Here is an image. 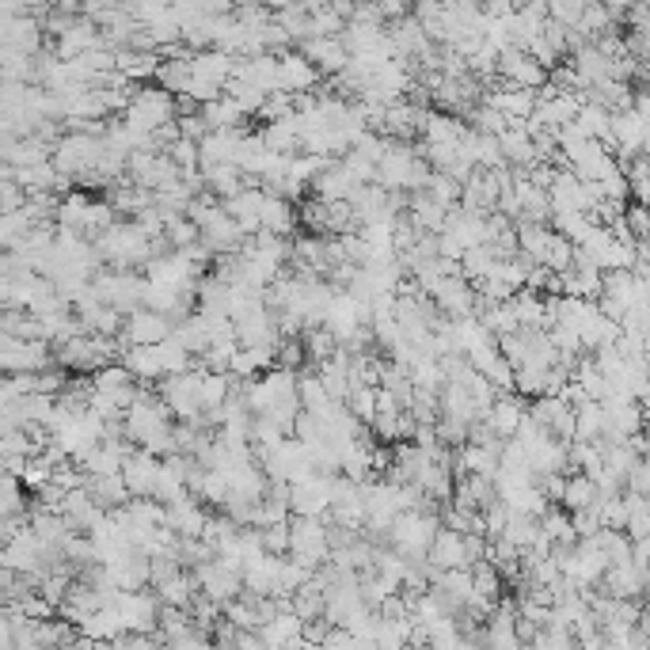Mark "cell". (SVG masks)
<instances>
[{"mask_svg": "<svg viewBox=\"0 0 650 650\" xmlns=\"http://www.w3.org/2000/svg\"><path fill=\"white\" fill-rule=\"evenodd\" d=\"M164 601L156 597V590H141V593H118L115 609L126 624V635H149V631H160V620H164Z\"/></svg>", "mask_w": 650, "mask_h": 650, "instance_id": "52a82bcc", "label": "cell"}, {"mask_svg": "<svg viewBox=\"0 0 650 650\" xmlns=\"http://www.w3.org/2000/svg\"><path fill=\"white\" fill-rule=\"evenodd\" d=\"M172 339L179 346H187L194 358H202V354L210 350V327H206V320L194 312V316H187V320H179V324H175Z\"/></svg>", "mask_w": 650, "mask_h": 650, "instance_id": "f1b7e54d", "label": "cell"}, {"mask_svg": "<svg viewBox=\"0 0 650 650\" xmlns=\"http://www.w3.org/2000/svg\"><path fill=\"white\" fill-rule=\"evenodd\" d=\"M472 578H476V597L483 601H495L498 605V593H502V571H498L491 559H483L472 567Z\"/></svg>", "mask_w": 650, "mask_h": 650, "instance_id": "d6a6232c", "label": "cell"}, {"mask_svg": "<svg viewBox=\"0 0 650 650\" xmlns=\"http://www.w3.org/2000/svg\"><path fill=\"white\" fill-rule=\"evenodd\" d=\"M172 533H179L183 540H202L206 533V525H210V514H206V506L198 502L194 495H187L183 502H172L168 506V521H164Z\"/></svg>", "mask_w": 650, "mask_h": 650, "instance_id": "ac0fdd59", "label": "cell"}, {"mask_svg": "<svg viewBox=\"0 0 650 650\" xmlns=\"http://www.w3.org/2000/svg\"><path fill=\"white\" fill-rule=\"evenodd\" d=\"M175 335V320L172 316H160L153 308H137L126 316V331H122V339L126 346H160L168 343Z\"/></svg>", "mask_w": 650, "mask_h": 650, "instance_id": "30bf717a", "label": "cell"}, {"mask_svg": "<svg viewBox=\"0 0 650 650\" xmlns=\"http://www.w3.org/2000/svg\"><path fill=\"white\" fill-rule=\"evenodd\" d=\"M525 419H529V403H525V396H517V392L498 396L495 407H491V415H487V422H491V430L498 434V441H514Z\"/></svg>", "mask_w": 650, "mask_h": 650, "instance_id": "d6986e66", "label": "cell"}, {"mask_svg": "<svg viewBox=\"0 0 650 650\" xmlns=\"http://www.w3.org/2000/svg\"><path fill=\"white\" fill-rule=\"evenodd\" d=\"M498 80H506V84H517V88H529V92H540V88H548V80L552 73L544 69V65H536L525 50H506V54H498Z\"/></svg>", "mask_w": 650, "mask_h": 650, "instance_id": "8fae6325", "label": "cell"}, {"mask_svg": "<svg viewBox=\"0 0 650 650\" xmlns=\"http://www.w3.org/2000/svg\"><path fill=\"white\" fill-rule=\"evenodd\" d=\"M468 137V126L453 115H441V111H430L426 115V126H422V145H460Z\"/></svg>", "mask_w": 650, "mask_h": 650, "instance_id": "d4e9b609", "label": "cell"}, {"mask_svg": "<svg viewBox=\"0 0 650 650\" xmlns=\"http://www.w3.org/2000/svg\"><path fill=\"white\" fill-rule=\"evenodd\" d=\"M297 396H301V407H305L308 415H316V419H320V415H327V411L335 407V400L327 396L324 381L316 377V369H312V373H305V369H301V384H297Z\"/></svg>", "mask_w": 650, "mask_h": 650, "instance_id": "4316f807", "label": "cell"}, {"mask_svg": "<svg viewBox=\"0 0 650 650\" xmlns=\"http://www.w3.org/2000/svg\"><path fill=\"white\" fill-rule=\"evenodd\" d=\"M293 544H289V559L305 563L308 571H320L331 563V525L324 517H293Z\"/></svg>", "mask_w": 650, "mask_h": 650, "instance_id": "277c9868", "label": "cell"}, {"mask_svg": "<svg viewBox=\"0 0 650 650\" xmlns=\"http://www.w3.org/2000/svg\"><path fill=\"white\" fill-rule=\"evenodd\" d=\"M0 365L4 377H20V373H46L58 365V354L50 343H23L12 335H0Z\"/></svg>", "mask_w": 650, "mask_h": 650, "instance_id": "5b68a950", "label": "cell"}, {"mask_svg": "<svg viewBox=\"0 0 650 650\" xmlns=\"http://www.w3.org/2000/svg\"><path fill=\"white\" fill-rule=\"evenodd\" d=\"M259 533H263V548H267L270 555H282V559H286L289 544H293V529H289V521L270 525V529H259Z\"/></svg>", "mask_w": 650, "mask_h": 650, "instance_id": "e575fe53", "label": "cell"}, {"mask_svg": "<svg viewBox=\"0 0 650 650\" xmlns=\"http://www.w3.org/2000/svg\"><path fill=\"white\" fill-rule=\"evenodd\" d=\"M293 229H297V213H293V202L278 198V194H267V202H263V232L278 236V240H286Z\"/></svg>", "mask_w": 650, "mask_h": 650, "instance_id": "484cf974", "label": "cell"}, {"mask_svg": "<svg viewBox=\"0 0 650 650\" xmlns=\"http://www.w3.org/2000/svg\"><path fill=\"white\" fill-rule=\"evenodd\" d=\"M0 160H4L8 168H39V164H54V145L42 141L39 134L20 137V141L4 137V145H0Z\"/></svg>", "mask_w": 650, "mask_h": 650, "instance_id": "5bb4252c", "label": "cell"}, {"mask_svg": "<svg viewBox=\"0 0 650 650\" xmlns=\"http://www.w3.org/2000/svg\"><path fill=\"white\" fill-rule=\"evenodd\" d=\"M628 491L639 498H650V457H639L628 476Z\"/></svg>", "mask_w": 650, "mask_h": 650, "instance_id": "74e56055", "label": "cell"}, {"mask_svg": "<svg viewBox=\"0 0 650 650\" xmlns=\"http://www.w3.org/2000/svg\"><path fill=\"white\" fill-rule=\"evenodd\" d=\"M422 650H430V647H422Z\"/></svg>", "mask_w": 650, "mask_h": 650, "instance_id": "ab89813d", "label": "cell"}, {"mask_svg": "<svg viewBox=\"0 0 650 650\" xmlns=\"http://www.w3.org/2000/svg\"><path fill=\"white\" fill-rule=\"evenodd\" d=\"M278 65H282V92H289V96H312V92H320L324 73H320L301 50L278 54Z\"/></svg>", "mask_w": 650, "mask_h": 650, "instance_id": "4fadbf2b", "label": "cell"}, {"mask_svg": "<svg viewBox=\"0 0 650 650\" xmlns=\"http://www.w3.org/2000/svg\"><path fill=\"white\" fill-rule=\"evenodd\" d=\"M122 365L134 373L137 384H156V388H160V381H168L160 346H130V350L122 354Z\"/></svg>", "mask_w": 650, "mask_h": 650, "instance_id": "7402d4cb", "label": "cell"}, {"mask_svg": "<svg viewBox=\"0 0 650 650\" xmlns=\"http://www.w3.org/2000/svg\"><path fill=\"white\" fill-rule=\"evenodd\" d=\"M578 130L590 137V141H601L605 149H612V111H605V107L586 103L582 115H578Z\"/></svg>", "mask_w": 650, "mask_h": 650, "instance_id": "f546056e", "label": "cell"}, {"mask_svg": "<svg viewBox=\"0 0 650 650\" xmlns=\"http://www.w3.org/2000/svg\"><path fill=\"white\" fill-rule=\"evenodd\" d=\"M122 122H126L130 130H137V134H160L164 126L179 122L175 96L172 92H164L160 84H137L134 99H130V107H126Z\"/></svg>", "mask_w": 650, "mask_h": 650, "instance_id": "6da1fadb", "label": "cell"}, {"mask_svg": "<svg viewBox=\"0 0 650 650\" xmlns=\"http://www.w3.org/2000/svg\"><path fill=\"white\" fill-rule=\"evenodd\" d=\"M624 221H628L631 236H635L639 244H650V206H635V202H628Z\"/></svg>", "mask_w": 650, "mask_h": 650, "instance_id": "8d00e7d4", "label": "cell"}, {"mask_svg": "<svg viewBox=\"0 0 650 650\" xmlns=\"http://www.w3.org/2000/svg\"><path fill=\"white\" fill-rule=\"evenodd\" d=\"M415 164H419V149L415 145H403V141H392L381 160V168H377V187L388 194H400V191L407 194Z\"/></svg>", "mask_w": 650, "mask_h": 650, "instance_id": "9c48e42d", "label": "cell"}, {"mask_svg": "<svg viewBox=\"0 0 650 650\" xmlns=\"http://www.w3.org/2000/svg\"><path fill=\"white\" fill-rule=\"evenodd\" d=\"M582 16H586V4L578 0V4H548V20L559 23V27H567V31H578V23H582Z\"/></svg>", "mask_w": 650, "mask_h": 650, "instance_id": "d590c367", "label": "cell"}, {"mask_svg": "<svg viewBox=\"0 0 650 650\" xmlns=\"http://www.w3.org/2000/svg\"><path fill=\"white\" fill-rule=\"evenodd\" d=\"M483 103L487 107H495L498 115H506L510 122H529L536 115V92L529 88H517V84H506V80H498L495 88H487L483 92Z\"/></svg>", "mask_w": 650, "mask_h": 650, "instance_id": "7c38bea8", "label": "cell"}, {"mask_svg": "<svg viewBox=\"0 0 650 650\" xmlns=\"http://www.w3.org/2000/svg\"><path fill=\"white\" fill-rule=\"evenodd\" d=\"M498 145H502V156H506V164H510V168H517V172H533L536 164H540L536 141H533V134L525 130V122H514L506 134L498 137Z\"/></svg>", "mask_w": 650, "mask_h": 650, "instance_id": "ffe728a7", "label": "cell"}, {"mask_svg": "<svg viewBox=\"0 0 650 650\" xmlns=\"http://www.w3.org/2000/svg\"><path fill=\"white\" fill-rule=\"evenodd\" d=\"M567 514H578V510H593L597 506V483L590 476H567V487H563V502H559Z\"/></svg>", "mask_w": 650, "mask_h": 650, "instance_id": "83f0119b", "label": "cell"}, {"mask_svg": "<svg viewBox=\"0 0 650 650\" xmlns=\"http://www.w3.org/2000/svg\"><path fill=\"white\" fill-rule=\"evenodd\" d=\"M354 191H358V183H354V175L346 172V164L343 160H331V168L312 183V194H308V198H320V202H350Z\"/></svg>", "mask_w": 650, "mask_h": 650, "instance_id": "44dd1931", "label": "cell"}, {"mask_svg": "<svg viewBox=\"0 0 650 650\" xmlns=\"http://www.w3.org/2000/svg\"><path fill=\"white\" fill-rule=\"evenodd\" d=\"M160 468H164V460L153 457V453H145V449H137L134 457L126 460V487H130V495L134 498H156V483H160Z\"/></svg>", "mask_w": 650, "mask_h": 650, "instance_id": "e0dca14e", "label": "cell"}, {"mask_svg": "<svg viewBox=\"0 0 650 650\" xmlns=\"http://www.w3.org/2000/svg\"><path fill=\"white\" fill-rule=\"evenodd\" d=\"M605 430H609V411H605V403L590 400L574 411V441L597 445V441L605 438Z\"/></svg>", "mask_w": 650, "mask_h": 650, "instance_id": "cb8c5ba5", "label": "cell"}, {"mask_svg": "<svg viewBox=\"0 0 650 650\" xmlns=\"http://www.w3.org/2000/svg\"><path fill=\"white\" fill-rule=\"evenodd\" d=\"M194 582H198V593L213 605H221V609L244 593V574L232 571L229 563H221V559L194 567Z\"/></svg>", "mask_w": 650, "mask_h": 650, "instance_id": "ba28073f", "label": "cell"}, {"mask_svg": "<svg viewBox=\"0 0 650 650\" xmlns=\"http://www.w3.org/2000/svg\"><path fill=\"white\" fill-rule=\"evenodd\" d=\"M160 400L168 403V411L175 415V422H198L202 419V369L183 373V377H168L160 381Z\"/></svg>", "mask_w": 650, "mask_h": 650, "instance_id": "8992f818", "label": "cell"}, {"mask_svg": "<svg viewBox=\"0 0 650 650\" xmlns=\"http://www.w3.org/2000/svg\"><path fill=\"white\" fill-rule=\"evenodd\" d=\"M320 650H365V643L358 639V635H350L346 628H331L324 635Z\"/></svg>", "mask_w": 650, "mask_h": 650, "instance_id": "f35d334b", "label": "cell"}, {"mask_svg": "<svg viewBox=\"0 0 650 650\" xmlns=\"http://www.w3.org/2000/svg\"><path fill=\"white\" fill-rule=\"evenodd\" d=\"M624 502H628V536L631 544H639V540H647L650 536V498H639L624 491Z\"/></svg>", "mask_w": 650, "mask_h": 650, "instance_id": "4dcf8cb0", "label": "cell"}, {"mask_svg": "<svg viewBox=\"0 0 650 650\" xmlns=\"http://www.w3.org/2000/svg\"><path fill=\"white\" fill-rule=\"evenodd\" d=\"M555 244L552 225H517V248L533 267H548V255Z\"/></svg>", "mask_w": 650, "mask_h": 650, "instance_id": "603a6c76", "label": "cell"}, {"mask_svg": "<svg viewBox=\"0 0 650 650\" xmlns=\"http://www.w3.org/2000/svg\"><path fill=\"white\" fill-rule=\"evenodd\" d=\"M168 244H172V251H191L202 244V229L194 225L191 217H175V221H168Z\"/></svg>", "mask_w": 650, "mask_h": 650, "instance_id": "1f68e13d", "label": "cell"}, {"mask_svg": "<svg viewBox=\"0 0 650 650\" xmlns=\"http://www.w3.org/2000/svg\"><path fill=\"white\" fill-rule=\"evenodd\" d=\"M297 50H301V54H305V58L331 80L343 77L346 65H350V50H346L343 39H308V42H301Z\"/></svg>", "mask_w": 650, "mask_h": 650, "instance_id": "2e32d148", "label": "cell"}, {"mask_svg": "<svg viewBox=\"0 0 650 650\" xmlns=\"http://www.w3.org/2000/svg\"><path fill=\"white\" fill-rule=\"evenodd\" d=\"M346 411L369 430V426L377 422V388H354L350 400H346Z\"/></svg>", "mask_w": 650, "mask_h": 650, "instance_id": "836d02e7", "label": "cell"}, {"mask_svg": "<svg viewBox=\"0 0 650 650\" xmlns=\"http://www.w3.org/2000/svg\"><path fill=\"white\" fill-rule=\"evenodd\" d=\"M441 533V514H422V510H407V514L396 517L392 533H388V544L415 567H426L430 559V544L434 536Z\"/></svg>", "mask_w": 650, "mask_h": 650, "instance_id": "7a4b0ae2", "label": "cell"}, {"mask_svg": "<svg viewBox=\"0 0 650 650\" xmlns=\"http://www.w3.org/2000/svg\"><path fill=\"white\" fill-rule=\"evenodd\" d=\"M103 153H107L103 137L65 134L58 145H54V168H58L61 175H69V179L88 183V179L99 172V160H103Z\"/></svg>", "mask_w": 650, "mask_h": 650, "instance_id": "3957f363", "label": "cell"}, {"mask_svg": "<svg viewBox=\"0 0 650 650\" xmlns=\"http://www.w3.org/2000/svg\"><path fill=\"white\" fill-rule=\"evenodd\" d=\"M426 563H430L438 574L472 571V559H468V548H464V536L453 533V529H445V525H441V533L434 536V544H430V559H426Z\"/></svg>", "mask_w": 650, "mask_h": 650, "instance_id": "9a60e30c", "label": "cell"}]
</instances>
